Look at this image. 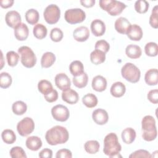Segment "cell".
<instances>
[{"instance_id": "30bf717a", "label": "cell", "mask_w": 158, "mask_h": 158, "mask_svg": "<svg viewBox=\"0 0 158 158\" xmlns=\"http://www.w3.org/2000/svg\"><path fill=\"white\" fill-rule=\"evenodd\" d=\"M51 114L56 120L63 122L69 119L70 112L66 106L62 104H57L52 107Z\"/></svg>"}, {"instance_id": "f6af8a7d", "label": "cell", "mask_w": 158, "mask_h": 158, "mask_svg": "<svg viewBox=\"0 0 158 158\" xmlns=\"http://www.w3.org/2000/svg\"><path fill=\"white\" fill-rule=\"evenodd\" d=\"M130 158H136V157H146L150 158L152 157V156L149 151L144 149H139L136 150L135 152H132L130 156Z\"/></svg>"}, {"instance_id": "5b68a950", "label": "cell", "mask_w": 158, "mask_h": 158, "mask_svg": "<svg viewBox=\"0 0 158 158\" xmlns=\"http://www.w3.org/2000/svg\"><path fill=\"white\" fill-rule=\"evenodd\" d=\"M121 74L124 79L132 83L139 81L141 77L139 69L131 62H127L123 65L121 69Z\"/></svg>"}, {"instance_id": "8d00e7d4", "label": "cell", "mask_w": 158, "mask_h": 158, "mask_svg": "<svg viewBox=\"0 0 158 158\" xmlns=\"http://www.w3.org/2000/svg\"><path fill=\"white\" fill-rule=\"evenodd\" d=\"M146 54L150 57H155L158 54V47L156 43L149 42L146 43L144 47Z\"/></svg>"}, {"instance_id": "603a6c76", "label": "cell", "mask_w": 158, "mask_h": 158, "mask_svg": "<svg viewBox=\"0 0 158 158\" xmlns=\"http://www.w3.org/2000/svg\"><path fill=\"white\" fill-rule=\"evenodd\" d=\"M144 80L147 85L149 86L156 85L158 83V71L157 69H151L148 70L144 75Z\"/></svg>"}, {"instance_id": "cb8c5ba5", "label": "cell", "mask_w": 158, "mask_h": 158, "mask_svg": "<svg viewBox=\"0 0 158 158\" xmlns=\"http://www.w3.org/2000/svg\"><path fill=\"white\" fill-rule=\"evenodd\" d=\"M136 131L135 130L131 128V127H128L125 128L122 131L121 134V137L124 143L130 144H131L135 139L136 138Z\"/></svg>"}, {"instance_id": "c3c4849f", "label": "cell", "mask_w": 158, "mask_h": 158, "mask_svg": "<svg viewBox=\"0 0 158 158\" xmlns=\"http://www.w3.org/2000/svg\"><path fill=\"white\" fill-rule=\"evenodd\" d=\"M56 158H71L72 157V152L68 149H59L56 155Z\"/></svg>"}, {"instance_id": "b9f144b4", "label": "cell", "mask_w": 158, "mask_h": 158, "mask_svg": "<svg viewBox=\"0 0 158 158\" xmlns=\"http://www.w3.org/2000/svg\"><path fill=\"white\" fill-rule=\"evenodd\" d=\"M158 6L156 5L151 12V14L149 17V25L154 28H158Z\"/></svg>"}, {"instance_id": "83f0119b", "label": "cell", "mask_w": 158, "mask_h": 158, "mask_svg": "<svg viewBox=\"0 0 158 158\" xmlns=\"http://www.w3.org/2000/svg\"><path fill=\"white\" fill-rule=\"evenodd\" d=\"M106 60V54L101 51L94 49L90 54V60L94 65H99Z\"/></svg>"}, {"instance_id": "6da1fadb", "label": "cell", "mask_w": 158, "mask_h": 158, "mask_svg": "<svg viewBox=\"0 0 158 158\" xmlns=\"http://www.w3.org/2000/svg\"><path fill=\"white\" fill-rule=\"evenodd\" d=\"M69 138L68 130L60 125H56L51 128L45 134V139L47 143L51 146L65 143Z\"/></svg>"}, {"instance_id": "9c48e42d", "label": "cell", "mask_w": 158, "mask_h": 158, "mask_svg": "<svg viewBox=\"0 0 158 158\" xmlns=\"http://www.w3.org/2000/svg\"><path fill=\"white\" fill-rule=\"evenodd\" d=\"M35 129V123L31 117H25L17 125V130L22 136H27L31 134Z\"/></svg>"}, {"instance_id": "ffe728a7", "label": "cell", "mask_w": 158, "mask_h": 158, "mask_svg": "<svg viewBox=\"0 0 158 158\" xmlns=\"http://www.w3.org/2000/svg\"><path fill=\"white\" fill-rule=\"evenodd\" d=\"M91 86L94 91L102 92L107 88V80L101 75H96L92 80Z\"/></svg>"}, {"instance_id": "d6986e66", "label": "cell", "mask_w": 158, "mask_h": 158, "mask_svg": "<svg viewBox=\"0 0 158 158\" xmlns=\"http://www.w3.org/2000/svg\"><path fill=\"white\" fill-rule=\"evenodd\" d=\"M131 25L128 20L125 17H120L118 18L114 23V27L115 30L120 34H126L128 28Z\"/></svg>"}, {"instance_id": "836d02e7", "label": "cell", "mask_w": 158, "mask_h": 158, "mask_svg": "<svg viewBox=\"0 0 158 158\" xmlns=\"http://www.w3.org/2000/svg\"><path fill=\"white\" fill-rule=\"evenodd\" d=\"M12 110L14 114L17 115H22L26 112L27 106L23 101H17L12 104Z\"/></svg>"}, {"instance_id": "f1b7e54d", "label": "cell", "mask_w": 158, "mask_h": 158, "mask_svg": "<svg viewBox=\"0 0 158 158\" xmlns=\"http://www.w3.org/2000/svg\"><path fill=\"white\" fill-rule=\"evenodd\" d=\"M25 19L30 25H36L39 20L40 15L37 10L35 9H30L25 12Z\"/></svg>"}, {"instance_id": "7402d4cb", "label": "cell", "mask_w": 158, "mask_h": 158, "mask_svg": "<svg viewBox=\"0 0 158 158\" xmlns=\"http://www.w3.org/2000/svg\"><path fill=\"white\" fill-rule=\"evenodd\" d=\"M126 91L125 85L120 81H116L114 83L110 89V94L115 98H120L124 95Z\"/></svg>"}, {"instance_id": "e575fe53", "label": "cell", "mask_w": 158, "mask_h": 158, "mask_svg": "<svg viewBox=\"0 0 158 158\" xmlns=\"http://www.w3.org/2000/svg\"><path fill=\"white\" fill-rule=\"evenodd\" d=\"M1 138L2 141L7 144H13L16 141V135L10 129L4 130L1 133Z\"/></svg>"}, {"instance_id": "ee69618b", "label": "cell", "mask_w": 158, "mask_h": 158, "mask_svg": "<svg viewBox=\"0 0 158 158\" xmlns=\"http://www.w3.org/2000/svg\"><path fill=\"white\" fill-rule=\"evenodd\" d=\"M95 49L102 51L105 54L107 53L110 49V44L104 40H100L96 42L94 45Z\"/></svg>"}, {"instance_id": "9a60e30c", "label": "cell", "mask_w": 158, "mask_h": 158, "mask_svg": "<svg viewBox=\"0 0 158 158\" xmlns=\"http://www.w3.org/2000/svg\"><path fill=\"white\" fill-rule=\"evenodd\" d=\"M91 31L95 36H101L106 32V25L100 19H95L91 23Z\"/></svg>"}, {"instance_id": "277c9868", "label": "cell", "mask_w": 158, "mask_h": 158, "mask_svg": "<svg viewBox=\"0 0 158 158\" xmlns=\"http://www.w3.org/2000/svg\"><path fill=\"white\" fill-rule=\"evenodd\" d=\"M99 4L100 7L111 16H117L120 14L127 7L125 3L115 0H100Z\"/></svg>"}, {"instance_id": "681fc988", "label": "cell", "mask_w": 158, "mask_h": 158, "mask_svg": "<svg viewBox=\"0 0 158 158\" xmlns=\"http://www.w3.org/2000/svg\"><path fill=\"white\" fill-rule=\"evenodd\" d=\"M40 158H51L52 157V151L48 148L42 149L38 154Z\"/></svg>"}, {"instance_id": "8992f818", "label": "cell", "mask_w": 158, "mask_h": 158, "mask_svg": "<svg viewBox=\"0 0 158 158\" xmlns=\"http://www.w3.org/2000/svg\"><path fill=\"white\" fill-rule=\"evenodd\" d=\"M22 64L27 68L33 67L36 63V57L33 50L28 46H23L18 49Z\"/></svg>"}, {"instance_id": "816d5d0a", "label": "cell", "mask_w": 158, "mask_h": 158, "mask_svg": "<svg viewBox=\"0 0 158 158\" xmlns=\"http://www.w3.org/2000/svg\"><path fill=\"white\" fill-rule=\"evenodd\" d=\"M80 2L83 6L87 8L92 7L96 2L95 0H81Z\"/></svg>"}, {"instance_id": "ba28073f", "label": "cell", "mask_w": 158, "mask_h": 158, "mask_svg": "<svg viewBox=\"0 0 158 158\" xmlns=\"http://www.w3.org/2000/svg\"><path fill=\"white\" fill-rule=\"evenodd\" d=\"M45 21L49 24L56 23L60 17V10L59 7L54 4L48 5L43 12Z\"/></svg>"}, {"instance_id": "484cf974", "label": "cell", "mask_w": 158, "mask_h": 158, "mask_svg": "<svg viewBox=\"0 0 158 158\" xmlns=\"http://www.w3.org/2000/svg\"><path fill=\"white\" fill-rule=\"evenodd\" d=\"M56 61V56L51 52H44L41 59V65L43 68L51 67Z\"/></svg>"}, {"instance_id": "d6a6232c", "label": "cell", "mask_w": 158, "mask_h": 158, "mask_svg": "<svg viewBox=\"0 0 158 158\" xmlns=\"http://www.w3.org/2000/svg\"><path fill=\"white\" fill-rule=\"evenodd\" d=\"M99 143L96 140L87 141L84 144V148L86 152L90 154H94L99 150Z\"/></svg>"}, {"instance_id": "ab89813d", "label": "cell", "mask_w": 158, "mask_h": 158, "mask_svg": "<svg viewBox=\"0 0 158 158\" xmlns=\"http://www.w3.org/2000/svg\"><path fill=\"white\" fill-rule=\"evenodd\" d=\"M6 59L7 64L10 67H15L18 64L19 54L14 51H8L6 54Z\"/></svg>"}, {"instance_id": "d590c367", "label": "cell", "mask_w": 158, "mask_h": 158, "mask_svg": "<svg viewBox=\"0 0 158 158\" xmlns=\"http://www.w3.org/2000/svg\"><path fill=\"white\" fill-rule=\"evenodd\" d=\"M38 91L43 95L47 94L51 92L54 88L52 83L47 80H41L38 83Z\"/></svg>"}, {"instance_id": "52a82bcc", "label": "cell", "mask_w": 158, "mask_h": 158, "mask_svg": "<svg viewBox=\"0 0 158 158\" xmlns=\"http://www.w3.org/2000/svg\"><path fill=\"white\" fill-rule=\"evenodd\" d=\"M64 18L67 23L77 24L81 23L85 20L86 14L80 8L69 9L65 12Z\"/></svg>"}, {"instance_id": "f35d334b", "label": "cell", "mask_w": 158, "mask_h": 158, "mask_svg": "<svg viewBox=\"0 0 158 158\" xmlns=\"http://www.w3.org/2000/svg\"><path fill=\"white\" fill-rule=\"evenodd\" d=\"M135 9L139 14H144L148 10L149 4L146 0H138L135 3Z\"/></svg>"}, {"instance_id": "f907efd6", "label": "cell", "mask_w": 158, "mask_h": 158, "mask_svg": "<svg viewBox=\"0 0 158 158\" xmlns=\"http://www.w3.org/2000/svg\"><path fill=\"white\" fill-rule=\"evenodd\" d=\"M14 4L13 0H1L0 6L4 9H7L12 6Z\"/></svg>"}, {"instance_id": "bcb514c9", "label": "cell", "mask_w": 158, "mask_h": 158, "mask_svg": "<svg viewBox=\"0 0 158 158\" xmlns=\"http://www.w3.org/2000/svg\"><path fill=\"white\" fill-rule=\"evenodd\" d=\"M148 99L152 104H157L158 102V90L157 89L150 90L147 95Z\"/></svg>"}, {"instance_id": "5bb4252c", "label": "cell", "mask_w": 158, "mask_h": 158, "mask_svg": "<svg viewBox=\"0 0 158 158\" xmlns=\"http://www.w3.org/2000/svg\"><path fill=\"white\" fill-rule=\"evenodd\" d=\"M73 38L78 42L86 41L89 36V30L85 26H80L76 28L73 32Z\"/></svg>"}, {"instance_id": "3957f363", "label": "cell", "mask_w": 158, "mask_h": 158, "mask_svg": "<svg viewBox=\"0 0 158 158\" xmlns=\"http://www.w3.org/2000/svg\"><path fill=\"white\" fill-rule=\"evenodd\" d=\"M142 137L146 141L154 140L157 135L156 120L151 115L144 116L141 120Z\"/></svg>"}, {"instance_id": "7bdbcfd3", "label": "cell", "mask_w": 158, "mask_h": 158, "mask_svg": "<svg viewBox=\"0 0 158 158\" xmlns=\"http://www.w3.org/2000/svg\"><path fill=\"white\" fill-rule=\"evenodd\" d=\"M64 37L63 31L59 28H53L50 31V38L54 42L60 41Z\"/></svg>"}, {"instance_id": "44dd1931", "label": "cell", "mask_w": 158, "mask_h": 158, "mask_svg": "<svg viewBox=\"0 0 158 158\" xmlns=\"http://www.w3.org/2000/svg\"><path fill=\"white\" fill-rule=\"evenodd\" d=\"M43 143L38 136H31L28 137L25 141V145L28 149L33 151H36L39 150L42 146Z\"/></svg>"}, {"instance_id": "1f68e13d", "label": "cell", "mask_w": 158, "mask_h": 158, "mask_svg": "<svg viewBox=\"0 0 158 158\" xmlns=\"http://www.w3.org/2000/svg\"><path fill=\"white\" fill-rule=\"evenodd\" d=\"M88 81V77L86 72H83L81 75L77 76V77H73L72 79V82L73 85L78 88H85Z\"/></svg>"}, {"instance_id": "4dcf8cb0", "label": "cell", "mask_w": 158, "mask_h": 158, "mask_svg": "<svg viewBox=\"0 0 158 158\" xmlns=\"http://www.w3.org/2000/svg\"><path fill=\"white\" fill-rule=\"evenodd\" d=\"M83 104L88 108H93L97 106L98 101V98L93 93H88L82 98Z\"/></svg>"}, {"instance_id": "ac0fdd59", "label": "cell", "mask_w": 158, "mask_h": 158, "mask_svg": "<svg viewBox=\"0 0 158 158\" xmlns=\"http://www.w3.org/2000/svg\"><path fill=\"white\" fill-rule=\"evenodd\" d=\"M14 36L19 41H25L29 35V30L27 25L24 23H21L14 28Z\"/></svg>"}, {"instance_id": "7a4b0ae2", "label": "cell", "mask_w": 158, "mask_h": 158, "mask_svg": "<svg viewBox=\"0 0 158 158\" xmlns=\"http://www.w3.org/2000/svg\"><path fill=\"white\" fill-rule=\"evenodd\" d=\"M122 146L118 142L117 135L114 133L107 134L104 139L103 152L109 157H122L119 155Z\"/></svg>"}, {"instance_id": "7c38bea8", "label": "cell", "mask_w": 158, "mask_h": 158, "mask_svg": "<svg viewBox=\"0 0 158 158\" xmlns=\"http://www.w3.org/2000/svg\"><path fill=\"white\" fill-rule=\"evenodd\" d=\"M54 81L56 86L62 91L70 88L71 86V81L70 78L64 73L57 74L54 78Z\"/></svg>"}, {"instance_id": "2e32d148", "label": "cell", "mask_w": 158, "mask_h": 158, "mask_svg": "<svg viewBox=\"0 0 158 158\" xmlns=\"http://www.w3.org/2000/svg\"><path fill=\"white\" fill-rule=\"evenodd\" d=\"M126 35L128 38L132 41H139L143 37V30L140 26L136 24L131 25Z\"/></svg>"}, {"instance_id": "74e56055", "label": "cell", "mask_w": 158, "mask_h": 158, "mask_svg": "<svg viewBox=\"0 0 158 158\" xmlns=\"http://www.w3.org/2000/svg\"><path fill=\"white\" fill-rule=\"evenodd\" d=\"M12 82L11 75L7 72H1L0 74V86L2 88H9Z\"/></svg>"}, {"instance_id": "4fadbf2b", "label": "cell", "mask_w": 158, "mask_h": 158, "mask_svg": "<svg viewBox=\"0 0 158 158\" xmlns=\"http://www.w3.org/2000/svg\"><path fill=\"white\" fill-rule=\"evenodd\" d=\"M92 118L96 124L103 125L108 122L109 115L106 110L97 109L93 112Z\"/></svg>"}, {"instance_id": "8fae6325", "label": "cell", "mask_w": 158, "mask_h": 158, "mask_svg": "<svg viewBox=\"0 0 158 158\" xmlns=\"http://www.w3.org/2000/svg\"><path fill=\"white\" fill-rule=\"evenodd\" d=\"M5 20L6 24L12 28H15L22 23L21 16L16 10L8 11L6 14Z\"/></svg>"}, {"instance_id": "f546056e", "label": "cell", "mask_w": 158, "mask_h": 158, "mask_svg": "<svg viewBox=\"0 0 158 158\" xmlns=\"http://www.w3.org/2000/svg\"><path fill=\"white\" fill-rule=\"evenodd\" d=\"M48 30L45 25L42 23L36 24L33 28V33L34 36L38 39L42 40L47 35Z\"/></svg>"}, {"instance_id": "4316f807", "label": "cell", "mask_w": 158, "mask_h": 158, "mask_svg": "<svg viewBox=\"0 0 158 158\" xmlns=\"http://www.w3.org/2000/svg\"><path fill=\"white\" fill-rule=\"evenodd\" d=\"M69 70L73 77H77L81 75L84 72L83 63L78 60L72 61L69 65Z\"/></svg>"}, {"instance_id": "d4e9b609", "label": "cell", "mask_w": 158, "mask_h": 158, "mask_svg": "<svg viewBox=\"0 0 158 158\" xmlns=\"http://www.w3.org/2000/svg\"><path fill=\"white\" fill-rule=\"evenodd\" d=\"M125 54L130 59H138L142 54V50L138 45L129 44L125 49Z\"/></svg>"}, {"instance_id": "7dc6e473", "label": "cell", "mask_w": 158, "mask_h": 158, "mask_svg": "<svg viewBox=\"0 0 158 158\" xmlns=\"http://www.w3.org/2000/svg\"><path fill=\"white\" fill-rule=\"evenodd\" d=\"M45 100L48 102H53L57 100L58 99V93L57 90L53 89L51 92L47 94L44 95Z\"/></svg>"}, {"instance_id": "60d3db41", "label": "cell", "mask_w": 158, "mask_h": 158, "mask_svg": "<svg viewBox=\"0 0 158 158\" xmlns=\"http://www.w3.org/2000/svg\"><path fill=\"white\" fill-rule=\"evenodd\" d=\"M10 156L12 158H26L27 155L25 151L20 146H14L9 152Z\"/></svg>"}, {"instance_id": "e0dca14e", "label": "cell", "mask_w": 158, "mask_h": 158, "mask_svg": "<svg viewBox=\"0 0 158 158\" xmlns=\"http://www.w3.org/2000/svg\"><path fill=\"white\" fill-rule=\"evenodd\" d=\"M62 99L68 104H75L78 101L79 95L76 91L71 88H68L62 91Z\"/></svg>"}]
</instances>
